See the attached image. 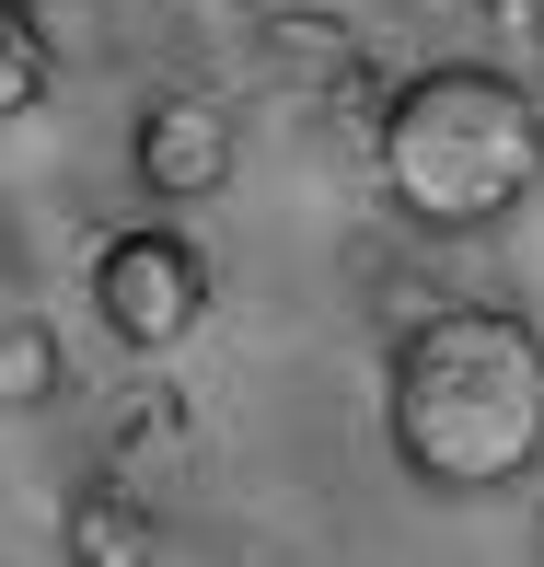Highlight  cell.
I'll return each mask as SVG.
<instances>
[{"label":"cell","mask_w":544,"mask_h":567,"mask_svg":"<svg viewBox=\"0 0 544 567\" xmlns=\"http://www.w3.org/2000/svg\"><path fill=\"white\" fill-rule=\"evenodd\" d=\"M394 463L440 498H499L544 463V324L510 301H429L382 371Z\"/></svg>","instance_id":"1"},{"label":"cell","mask_w":544,"mask_h":567,"mask_svg":"<svg viewBox=\"0 0 544 567\" xmlns=\"http://www.w3.org/2000/svg\"><path fill=\"white\" fill-rule=\"evenodd\" d=\"M371 163L394 220L418 231H499L544 186V93L510 82L486 59H440L406 70L371 116Z\"/></svg>","instance_id":"2"},{"label":"cell","mask_w":544,"mask_h":567,"mask_svg":"<svg viewBox=\"0 0 544 567\" xmlns=\"http://www.w3.org/2000/svg\"><path fill=\"white\" fill-rule=\"evenodd\" d=\"M93 324H105L127 359H174L209 324V255H197L186 231H163V220L105 231V255H93Z\"/></svg>","instance_id":"3"},{"label":"cell","mask_w":544,"mask_h":567,"mask_svg":"<svg viewBox=\"0 0 544 567\" xmlns=\"http://www.w3.org/2000/svg\"><path fill=\"white\" fill-rule=\"evenodd\" d=\"M127 163H140V186L163 197V209L220 197L232 163H244V116H232V93H220V82H174V93H151L140 127H127Z\"/></svg>","instance_id":"4"},{"label":"cell","mask_w":544,"mask_h":567,"mask_svg":"<svg viewBox=\"0 0 544 567\" xmlns=\"http://www.w3.org/2000/svg\"><path fill=\"white\" fill-rule=\"evenodd\" d=\"M59 556L70 567H151V556H163V509H151V486L93 475L82 498L59 509Z\"/></svg>","instance_id":"5"},{"label":"cell","mask_w":544,"mask_h":567,"mask_svg":"<svg viewBox=\"0 0 544 567\" xmlns=\"http://www.w3.org/2000/svg\"><path fill=\"white\" fill-rule=\"evenodd\" d=\"M186 452H197V405L174 394V382L127 394V405H116V429H105V475H116V486H140V475H174Z\"/></svg>","instance_id":"6"},{"label":"cell","mask_w":544,"mask_h":567,"mask_svg":"<svg viewBox=\"0 0 544 567\" xmlns=\"http://www.w3.org/2000/svg\"><path fill=\"white\" fill-rule=\"evenodd\" d=\"M47 93H59V23L35 0H0V127L35 116Z\"/></svg>","instance_id":"7"},{"label":"cell","mask_w":544,"mask_h":567,"mask_svg":"<svg viewBox=\"0 0 544 567\" xmlns=\"http://www.w3.org/2000/svg\"><path fill=\"white\" fill-rule=\"evenodd\" d=\"M59 394H70V348H59V324L12 313V324H0V417H47Z\"/></svg>","instance_id":"8"},{"label":"cell","mask_w":544,"mask_h":567,"mask_svg":"<svg viewBox=\"0 0 544 567\" xmlns=\"http://www.w3.org/2000/svg\"><path fill=\"white\" fill-rule=\"evenodd\" d=\"M499 12H522V23H533V12H544V0H499Z\"/></svg>","instance_id":"9"}]
</instances>
